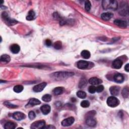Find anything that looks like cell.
Returning a JSON list of instances; mask_svg holds the SVG:
<instances>
[{
    "mask_svg": "<svg viewBox=\"0 0 129 129\" xmlns=\"http://www.w3.org/2000/svg\"><path fill=\"white\" fill-rule=\"evenodd\" d=\"M74 75V73L68 72H58L51 75V77L55 80H62L66 79Z\"/></svg>",
    "mask_w": 129,
    "mask_h": 129,
    "instance_id": "1",
    "label": "cell"
},
{
    "mask_svg": "<svg viewBox=\"0 0 129 129\" xmlns=\"http://www.w3.org/2000/svg\"><path fill=\"white\" fill-rule=\"evenodd\" d=\"M102 5L105 10H116L117 8V2L116 1L104 0L102 1Z\"/></svg>",
    "mask_w": 129,
    "mask_h": 129,
    "instance_id": "2",
    "label": "cell"
},
{
    "mask_svg": "<svg viewBox=\"0 0 129 129\" xmlns=\"http://www.w3.org/2000/svg\"><path fill=\"white\" fill-rule=\"evenodd\" d=\"M107 104L109 106L115 107L118 106L119 104H120V101L117 97H114L113 96H111L107 98Z\"/></svg>",
    "mask_w": 129,
    "mask_h": 129,
    "instance_id": "3",
    "label": "cell"
},
{
    "mask_svg": "<svg viewBox=\"0 0 129 129\" xmlns=\"http://www.w3.org/2000/svg\"><path fill=\"white\" fill-rule=\"evenodd\" d=\"M2 17L4 19V20L5 21V22L9 25H15L17 23V21L16 20L10 18L8 15V14L6 12H4L2 13Z\"/></svg>",
    "mask_w": 129,
    "mask_h": 129,
    "instance_id": "4",
    "label": "cell"
},
{
    "mask_svg": "<svg viewBox=\"0 0 129 129\" xmlns=\"http://www.w3.org/2000/svg\"><path fill=\"white\" fill-rule=\"evenodd\" d=\"M46 122L44 121H37L31 124V128L33 129H43L45 126Z\"/></svg>",
    "mask_w": 129,
    "mask_h": 129,
    "instance_id": "5",
    "label": "cell"
},
{
    "mask_svg": "<svg viewBox=\"0 0 129 129\" xmlns=\"http://www.w3.org/2000/svg\"><path fill=\"white\" fill-rule=\"evenodd\" d=\"M90 63H89L87 61H83V60H81L79 61L77 63V67L81 69V70H84V69H86L89 68Z\"/></svg>",
    "mask_w": 129,
    "mask_h": 129,
    "instance_id": "6",
    "label": "cell"
},
{
    "mask_svg": "<svg viewBox=\"0 0 129 129\" xmlns=\"http://www.w3.org/2000/svg\"><path fill=\"white\" fill-rule=\"evenodd\" d=\"M75 121V119L73 117H70L64 119L62 122V125L63 127H69L73 125Z\"/></svg>",
    "mask_w": 129,
    "mask_h": 129,
    "instance_id": "7",
    "label": "cell"
},
{
    "mask_svg": "<svg viewBox=\"0 0 129 129\" xmlns=\"http://www.w3.org/2000/svg\"><path fill=\"white\" fill-rule=\"evenodd\" d=\"M47 85V83L42 82L41 83L38 84L37 85H35L33 88V90L35 92H39L42 91L43 89L46 87Z\"/></svg>",
    "mask_w": 129,
    "mask_h": 129,
    "instance_id": "8",
    "label": "cell"
},
{
    "mask_svg": "<svg viewBox=\"0 0 129 129\" xmlns=\"http://www.w3.org/2000/svg\"><path fill=\"white\" fill-rule=\"evenodd\" d=\"M26 116L24 113L21 112H15L13 114V117L15 119V120L17 121H21L23 120L25 118Z\"/></svg>",
    "mask_w": 129,
    "mask_h": 129,
    "instance_id": "9",
    "label": "cell"
},
{
    "mask_svg": "<svg viewBox=\"0 0 129 129\" xmlns=\"http://www.w3.org/2000/svg\"><path fill=\"white\" fill-rule=\"evenodd\" d=\"M114 23L119 27L125 28L127 26V23L126 21L122 20L120 19H116L114 21Z\"/></svg>",
    "mask_w": 129,
    "mask_h": 129,
    "instance_id": "10",
    "label": "cell"
},
{
    "mask_svg": "<svg viewBox=\"0 0 129 129\" xmlns=\"http://www.w3.org/2000/svg\"><path fill=\"white\" fill-rule=\"evenodd\" d=\"M123 62L120 59H116L112 62V67L115 69H120L123 65Z\"/></svg>",
    "mask_w": 129,
    "mask_h": 129,
    "instance_id": "11",
    "label": "cell"
},
{
    "mask_svg": "<svg viewBox=\"0 0 129 129\" xmlns=\"http://www.w3.org/2000/svg\"><path fill=\"white\" fill-rule=\"evenodd\" d=\"M86 123L88 126L94 127L96 125V121L93 117H87L86 120Z\"/></svg>",
    "mask_w": 129,
    "mask_h": 129,
    "instance_id": "12",
    "label": "cell"
},
{
    "mask_svg": "<svg viewBox=\"0 0 129 129\" xmlns=\"http://www.w3.org/2000/svg\"><path fill=\"white\" fill-rule=\"evenodd\" d=\"M41 103V102L40 100H39L36 98H31V100H30L27 105L26 106H28V107L33 106L40 105Z\"/></svg>",
    "mask_w": 129,
    "mask_h": 129,
    "instance_id": "13",
    "label": "cell"
},
{
    "mask_svg": "<svg viewBox=\"0 0 129 129\" xmlns=\"http://www.w3.org/2000/svg\"><path fill=\"white\" fill-rule=\"evenodd\" d=\"M102 82L101 79L97 78L96 77H92L89 80V83L92 85H100Z\"/></svg>",
    "mask_w": 129,
    "mask_h": 129,
    "instance_id": "14",
    "label": "cell"
},
{
    "mask_svg": "<svg viewBox=\"0 0 129 129\" xmlns=\"http://www.w3.org/2000/svg\"><path fill=\"white\" fill-rule=\"evenodd\" d=\"M114 81L117 83H123L124 81V77L121 74L117 73L113 77Z\"/></svg>",
    "mask_w": 129,
    "mask_h": 129,
    "instance_id": "15",
    "label": "cell"
},
{
    "mask_svg": "<svg viewBox=\"0 0 129 129\" xmlns=\"http://www.w3.org/2000/svg\"><path fill=\"white\" fill-rule=\"evenodd\" d=\"M51 110V106L48 105H44L41 107V110L44 115H48V114L50 112Z\"/></svg>",
    "mask_w": 129,
    "mask_h": 129,
    "instance_id": "16",
    "label": "cell"
},
{
    "mask_svg": "<svg viewBox=\"0 0 129 129\" xmlns=\"http://www.w3.org/2000/svg\"><path fill=\"white\" fill-rule=\"evenodd\" d=\"M120 88L118 86H111L110 89L111 94L113 96L117 95L119 93V92H120Z\"/></svg>",
    "mask_w": 129,
    "mask_h": 129,
    "instance_id": "17",
    "label": "cell"
},
{
    "mask_svg": "<svg viewBox=\"0 0 129 129\" xmlns=\"http://www.w3.org/2000/svg\"><path fill=\"white\" fill-rule=\"evenodd\" d=\"M113 16V14L111 12H106V13H104L102 14L101 17L103 20L108 21L111 19Z\"/></svg>",
    "mask_w": 129,
    "mask_h": 129,
    "instance_id": "18",
    "label": "cell"
},
{
    "mask_svg": "<svg viewBox=\"0 0 129 129\" xmlns=\"http://www.w3.org/2000/svg\"><path fill=\"white\" fill-rule=\"evenodd\" d=\"M10 48V51H11V52L15 54L18 53L19 52L20 50V47L17 44H12V45L11 46Z\"/></svg>",
    "mask_w": 129,
    "mask_h": 129,
    "instance_id": "19",
    "label": "cell"
},
{
    "mask_svg": "<svg viewBox=\"0 0 129 129\" xmlns=\"http://www.w3.org/2000/svg\"><path fill=\"white\" fill-rule=\"evenodd\" d=\"M16 127V125L14 123L8 122L5 125L4 128L5 129H15Z\"/></svg>",
    "mask_w": 129,
    "mask_h": 129,
    "instance_id": "20",
    "label": "cell"
},
{
    "mask_svg": "<svg viewBox=\"0 0 129 129\" xmlns=\"http://www.w3.org/2000/svg\"><path fill=\"white\" fill-rule=\"evenodd\" d=\"M64 92V88L62 87H58L55 88L53 90V93L56 95H59L62 94Z\"/></svg>",
    "mask_w": 129,
    "mask_h": 129,
    "instance_id": "21",
    "label": "cell"
},
{
    "mask_svg": "<svg viewBox=\"0 0 129 129\" xmlns=\"http://www.w3.org/2000/svg\"><path fill=\"white\" fill-rule=\"evenodd\" d=\"M35 14L33 10L29 11L26 16V19L28 21H31L35 18Z\"/></svg>",
    "mask_w": 129,
    "mask_h": 129,
    "instance_id": "22",
    "label": "cell"
},
{
    "mask_svg": "<svg viewBox=\"0 0 129 129\" xmlns=\"http://www.w3.org/2000/svg\"><path fill=\"white\" fill-rule=\"evenodd\" d=\"M0 60L2 62L4 63H9L11 60L10 57L8 54H3L1 57V59H0Z\"/></svg>",
    "mask_w": 129,
    "mask_h": 129,
    "instance_id": "23",
    "label": "cell"
},
{
    "mask_svg": "<svg viewBox=\"0 0 129 129\" xmlns=\"http://www.w3.org/2000/svg\"><path fill=\"white\" fill-rule=\"evenodd\" d=\"M81 55L82 57V58H83L84 59H88L90 58V57L91 56L90 52L87 50L83 51L81 53Z\"/></svg>",
    "mask_w": 129,
    "mask_h": 129,
    "instance_id": "24",
    "label": "cell"
},
{
    "mask_svg": "<svg viewBox=\"0 0 129 129\" xmlns=\"http://www.w3.org/2000/svg\"><path fill=\"white\" fill-rule=\"evenodd\" d=\"M14 91L16 93H20L23 90V87L22 85H16L13 88Z\"/></svg>",
    "mask_w": 129,
    "mask_h": 129,
    "instance_id": "25",
    "label": "cell"
},
{
    "mask_svg": "<svg viewBox=\"0 0 129 129\" xmlns=\"http://www.w3.org/2000/svg\"><path fill=\"white\" fill-rule=\"evenodd\" d=\"M42 100L43 101L47 102L51 101L52 100V96L48 94H46V95H43V97H42Z\"/></svg>",
    "mask_w": 129,
    "mask_h": 129,
    "instance_id": "26",
    "label": "cell"
},
{
    "mask_svg": "<svg viewBox=\"0 0 129 129\" xmlns=\"http://www.w3.org/2000/svg\"><path fill=\"white\" fill-rule=\"evenodd\" d=\"M77 95L79 98H81V99H84L86 98L87 94L86 92H84L83 91H79L77 92Z\"/></svg>",
    "mask_w": 129,
    "mask_h": 129,
    "instance_id": "27",
    "label": "cell"
},
{
    "mask_svg": "<svg viewBox=\"0 0 129 129\" xmlns=\"http://www.w3.org/2000/svg\"><path fill=\"white\" fill-rule=\"evenodd\" d=\"M129 88L126 87L123 89L122 91V95L124 98H128L129 97Z\"/></svg>",
    "mask_w": 129,
    "mask_h": 129,
    "instance_id": "28",
    "label": "cell"
},
{
    "mask_svg": "<svg viewBox=\"0 0 129 129\" xmlns=\"http://www.w3.org/2000/svg\"><path fill=\"white\" fill-rule=\"evenodd\" d=\"M91 4L90 2L89 1H85V8L87 12L90 11V9H91Z\"/></svg>",
    "mask_w": 129,
    "mask_h": 129,
    "instance_id": "29",
    "label": "cell"
},
{
    "mask_svg": "<svg viewBox=\"0 0 129 129\" xmlns=\"http://www.w3.org/2000/svg\"><path fill=\"white\" fill-rule=\"evenodd\" d=\"M81 106L84 108H87L90 106V102L88 100H83L80 104Z\"/></svg>",
    "mask_w": 129,
    "mask_h": 129,
    "instance_id": "30",
    "label": "cell"
},
{
    "mask_svg": "<svg viewBox=\"0 0 129 129\" xmlns=\"http://www.w3.org/2000/svg\"><path fill=\"white\" fill-rule=\"evenodd\" d=\"M62 47V42L59 41H57L54 43V47L56 49H61Z\"/></svg>",
    "mask_w": 129,
    "mask_h": 129,
    "instance_id": "31",
    "label": "cell"
},
{
    "mask_svg": "<svg viewBox=\"0 0 129 129\" xmlns=\"http://www.w3.org/2000/svg\"><path fill=\"white\" fill-rule=\"evenodd\" d=\"M88 91L91 94H94L96 92V87L94 85H91L88 88Z\"/></svg>",
    "mask_w": 129,
    "mask_h": 129,
    "instance_id": "32",
    "label": "cell"
},
{
    "mask_svg": "<svg viewBox=\"0 0 129 129\" xmlns=\"http://www.w3.org/2000/svg\"><path fill=\"white\" fill-rule=\"evenodd\" d=\"M87 84V81L85 79H81L80 82V84H79V87L82 88L84 86H85Z\"/></svg>",
    "mask_w": 129,
    "mask_h": 129,
    "instance_id": "33",
    "label": "cell"
},
{
    "mask_svg": "<svg viewBox=\"0 0 129 129\" xmlns=\"http://www.w3.org/2000/svg\"><path fill=\"white\" fill-rule=\"evenodd\" d=\"M28 117H29V118L31 120H34V119L35 118V112H34L33 111H30L29 112V114H28Z\"/></svg>",
    "mask_w": 129,
    "mask_h": 129,
    "instance_id": "34",
    "label": "cell"
},
{
    "mask_svg": "<svg viewBox=\"0 0 129 129\" xmlns=\"http://www.w3.org/2000/svg\"><path fill=\"white\" fill-rule=\"evenodd\" d=\"M5 105L7 107H9V108H16L17 107V106H15L14 105H12V104H11L10 102H5L4 103Z\"/></svg>",
    "mask_w": 129,
    "mask_h": 129,
    "instance_id": "35",
    "label": "cell"
},
{
    "mask_svg": "<svg viewBox=\"0 0 129 129\" xmlns=\"http://www.w3.org/2000/svg\"><path fill=\"white\" fill-rule=\"evenodd\" d=\"M104 90V86L103 85H99L96 87V91L97 92H101Z\"/></svg>",
    "mask_w": 129,
    "mask_h": 129,
    "instance_id": "36",
    "label": "cell"
},
{
    "mask_svg": "<svg viewBox=\"0 0 129 129\" xmlns=\"http://www.w3.org/2000/svg\"><path fill=\"white\" fill-rule=\"evenodd\" d=\"M46 46H47V47H50L52 46V41L50 40V39H47V40L46 41Z\"/></svg>",
    "mask_w": 129,
    "mask_h": 129,
    "instance_id": "37",
    "label": "cell"
},
{
    "mask_svg": "<svg viewBox=\"0 0 129 129\" xmlns=\"http://www.w3.org/2000/svg\"><path fill=\"white\" fill-rule=\"evenodd\" d=\"M56 128L54 127V126H52V125H48V126H45L43 129H55Z\"/></svg>",
    "mask_w": 129,
    "mask_h": 129,
    "instance_id": "38",
    "label": "cell"
},
{
    "mask_svg": "<svg viewBox=\"0 0 129 129\" xmlns=\"http://www.w3.org/2000/svg\"><path fill=\"white\" fill-rule=\"evenodd\" d=\"M125 70L127 72H129V64H126V65L125 66Z\"/></svg>",
    "mask_w": 129,
    "mask_h": 129,
    "instance_id": "39",
    "label": "cell"
},
{
    "mask_svg": "<svg viewBox=\"0 0 129 129\" xmlns=\"http://www.w3.org/2000/svg\"><path fill=\"white\" fill-rule=\"evenodd\" d=\"M3 2H4V1H2V2H1V4H2L3 3Z\"/></svg>",
    "mask_w": 129,
    "mask_h": 129,
    "instance_id": "40",
    "label": "cell"
}]
</instances>
